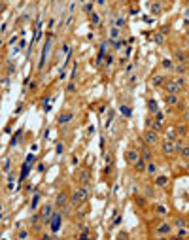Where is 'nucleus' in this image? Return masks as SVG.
<instances>
[{
	"instance_id": "2eb2a0df",
	"label": "nucleus",
	"mask_w": 189,
	"mask_h": 240,
	"mask_svg": "<svg viewBox=\"0 0 189 240\" xmlns=\"http://www.w3.org/2000/svg\"><path fill=\"white\" fill-rule=\"evenodd\" d=\"M151 81H153V85H155V87H159V85H163V83L167 81V79H164V76L157 74V76H153V79H151Z\"/></svg>"
},
{
	"instance_id": "f8f14e48",
	"label": "nucleus",
	"mask_w": 189,
	"mask_h": 240,
	"mask_svg": "<svg viewBox=\"0 0 189 240\" xmlns=\"http://www.w3.org/2000/svg\"><path fill=\"white\" fill-rule=\"evenodd\" d=\"M146 166H148V161H146V159H138V161H136L134 163V168L136 170H138V172H144V170H146Z\"/></svg>"
},
{
	"instance_id": "f704fd0d",
	"label": "nucleus",
	"mask_w": 189,
	"mask_h": 240,
	"mask_svg": "<svg viewBox=\"0 0 189 240\" xmlns=\"http://www.w3.org/2000/svg\"><path fill=\"white\" fill-rule=\"evenodd\" d=\"M36 204H38V195H34V199H32V208H36Z\"/></svg>"
},
{
	"instance_id": "a211bd4d",
	"label": "nucleus",
	"mask_w": 189,
	"mask_h": 240,
	"mask_svg": "<svg viewBox=\"0 0 189 240\" xmlns=\"http://www.w3.org/2000/svg\"><path fill=\"white\" fill-rule=\"evenodd\" d=\"M180 155H182L183 159H189V146H182V149H180Z\"/></svg>"
},
{
	"instance_id": "dca6fc26",
	"label": "nucleus",
	"mask_w": 189,
	"mask_h": 240,
	"mask_svg": "<svg viewBox=\"0 0 189 240\" xmlns=\"http://www.w3.org/2000/svg\"><path fill=\"white\" fill-rule=\"evenodd\" d=\"M155 212H157L159 215H167L168 214V208L163 206V204H157V206H155Z\"/></svg>"
},
{
	"instance_id": "473e14b6",
	"label": "nucleus",
	"mask_w": 189,
	"mask_h": 240,
	"mask_svg": "<svg viewBox=\"0 0 189 240\" xmlns=\"http://www.w3.org/2000/svg\"><path fill=\"white\" fill-rule=\"evenodd\" d=\"M163 66H164V68H172V62L167 59V61H163Z\"/></svg>"
},
{
	"instance_id": "6ab92c4d",
	"label": "nucleus",
	"mask_w": 189,
	"mask_h": 240,
	"mask_svg": "<svg viewBox=\"0 0 189 240\" xmlns=\"http://www.w3.org/2000/svg\"><path fill=\"white\" fill-rule=\"evenodd\" d=\"M110 38H112V40L119 38V27H114V29L110 30Z\"/></svg>"
},
{
	"instance_id": "412c9836",
	"label": "nucleus",
	"mask_w": 189,
	"mask_h": 240,
	"mask_svg": "<svg viewBox=\"0 0 189 240\" xmlns=\"http://www.w3.org/2000/svg\"><path fill=\"white\" fill-rule=\"evenodd\" d=\"M151 11H153L155 15H157V13H161V4L157 2V0H155V4H153V6H151Z\"/></svg>"
},
{
	"instance_id": "bb28decb",
	"label": "nucleus",
	"mask_w": 189,
	"mask_h": 240,
	"mask_svg": "<svg viewBox=\"0 0 189 240\" xmlns=\"http://www.w3.org/2000/svg\"><path fill=\"white\" fill-rule=\"evenodd\" d=\"M83 10H85L87 13H93V4H85V6H83Z\"/></svg>"
},
{
	"instance_id": "7ed1b4c3",
	"label": "nucleus",
	"mask_w": 189,
	"mask_h": 240,
	"mask_svg": "<svg viewBox=\"0 0 189 240\" xmlns=\"http://www.w3.org/2000/svg\"><path fill=\"white\" fill-rule=\"evenodd\" d=\"M49 221H51V225H49L51 231H53V233H57V231L61 229V214H59V212H57V214H53Z\"/></svg>"
},
{
	"instance_id": "f257e3e1",
	"label": "nucleus",
	"mask_w": 189,
	"mask_h": 240,
	"mask_svg": "<svg viewBox=\"0 0 189 240\" xmlns=\"http://www.w3.org/2000/svg\"><path fill=\"white\" fill-rule=\"evenodd\" d=\"M87 195H89V191H87L85 187H79V189L74 191V195H72V204H82V202L87 199Z\"/></svg>"
},
{
	"instance_id": "c756f323",
	"label": "nucleus",
	"mask_w": 189,
	"mask_h": 240,
	"mask_svg": "<svg viewBox=\"0 0 189 240\" xmlns=\"http://www.w3.org/2000/svg\"><path fill=\"white\" fill-rule=\"evenodd\" d=\"M123 44H125L123 40H119V42H114V47H115V49H121V47H123Z\"/></svg>"
},
{
	"instance_id": "2f4dec72",
	"label": "nucleus",
	"mask_w": 189,
	"mask_h": 240,
	"mask_svg": "<svg viewBox=\"0 0 189 240\" xmlns=\"http://www.w3.org/2000/svg\"><path fill=\"white\" fill-rule=\"evenodd\" d=\"M8 170H10V161L4 159V172H8Z\"/></svg>"
},
{
	"instance_id": "e433bc0d",
	"label": "nucleus",
	"mask_w": 189,
	"mask_h": 240,
	"mask_svg": "<svg viewBox=\"0 0 189 240\" xmlns=\"http://www.w3.org/2000/svg\"><path fill=\"white\" fill-rule=\"evenodd\" d=\"M96 4H98V6H104V0H96Z\"/></svg>"
},
{
	"instance_id": "20e7f679",
	"label": "nucleus",
	"mask_w": 189,
	"mask_h": 240,
	"mask_svg": "<svg viewBox=\"0 0 189 240\" xmlns=\"http://www.w3.org/2000/svg\"><path fill=\"white\" fill-rule=\"evenodd\" d=\"M49 51H51V38L46 42V46H44V53H42V59H40V68H42L44 65H46V61H47V55H49Z\"/></svg>"
},
{
	"instance_id": "f3484780",
	"label": "nucleus",
	"mask_w": 189,
	"mask_h": 240,
	"mask_svg": "<svg viewBox=\"0 0 189 240\" xmlns=\"http://www.w3.org/2000/svg\"><path fill=\"white\" fill-rule=\"evenodd\" d=\"M146 172L148 174H155V172H157V165H155V163H148V166H146Z\"/></svg>"
},
{
	"instance_id": "b1692460",
	"label": "nucleus",
	"mask_w": 189,
	"mask_h": 240,
	"mask_svg": "<svg viewBox=\"0 0 189 240\" xmlns=\"http://www.w3.org/2000/svg\"><path fill=\"white\" fill-rule=\"evenodd\" d=\"M123 25H125V19H123V17H115V27H119V29H121Z\"/></svg>"
},
{
	"instance_id": "393cba45",
	"label": "nucleus",
	"mask_w": 189,
	"mask_h": 240,
	"mask_svg": "<svg viewBox=\"0 0 189 240\" xmlns=\"http://www.w3.org/2000/svg\"><path fill=\"white\" fill-rule=\"evenodd\" d=\"M185 234H187L185 227H178V236H185Z\"/></svg>"
},
{
	"instance_id": "4be33fe9",
	"label": "nucleus",
	"mask_w": 189,
	"mask_h": 240,
	"mask_svg": "<svg viewBox=\"0 0 189 240\" xmlns=\"http://www.w3.org/2000/svg\"><path fill=\"white\" fill-rule=\"evenodd\" d=\"M174 81L178 83V87H180V89H183V87H185V79H183V78H176Z\"/></svg>"
},
{
	"instance_id": "4468645a",
	"label": "nucleus",
	"mask_w": 189,
	"mask_h": 240,
	"mask_svg": "<svg viewBox=\"0 0 189 240\" xmlns=\"http://www.w3.org/2000/svg\"><path fill=\"white\" fill-rule=\"evenodd\" d=\"M167 183H168L167 176H157V178H155V185H157V187H164Z\"/></svg>"
},
{
	"instance_id": "aec40b11",
	"label": "nucleus",
	"mask_w": 189,
	"mask_h": 240,
	"mask_svg": "<svg viewBox=\"0 0 189 240\" xmlns=\"http://www.w3.org/2000/svg\"><path fill=\"white\" fill-rule=\"evenodd\" d=\"M148 106H150V112H153V114H157V102H155V100H150V102H148Z\"/></svg>"
},
{
	"instance_id": "9b49d317",
	"label": "nucleus",
	"mask_w": 189,
	"mask_h": 240,
	"mask_svg": "<svg viewBox=\"0 0 189 240\" xmlns=\"http://www.w3.org/2000/svg\"><path fill=\"white\" fill-rule=\"evenodd\" d=\"M167 104L168 106H176V104H178V93H168L167 95Z\"/></svg>"
},
{
	"instance_id": "39448f33",
	"label": "nucleus",
	"mask_w": 189,
	"mask_h": 240,
	"mask_svg": "<svg viewBox=\"0 0 189 240\" xmlns=\"http://www.w3.org/2000/svg\"><path fill=\"white\" fill-rule=\"evenodd\" d=\"M125 159H127V163H131V165H134L136 161L140 159V153L136 149H129L127 153H125Z\"/></svg>"
},
{
	"instance_id": "423d86ee",
	"label": "nucleus",
	"mask_w": 189,
	"mask_h": 240,
	"mask_svg": "<svg viewBox=\"0 0 189 240\" xmlns=\"http://www.w3.org/2000/svg\"><path fill=\"white\" fill-rule=\"evenodd\" d=\"M144 140H146V144H157V131H146V134H144Z\"/></svg>"
},
{
	"instance_id": "c85d7f7f",
	"label": "nucleus",
	"mask_w": 189,
	"mask_h": 240,
	"mask_svg": "<svg viewBox=\"0 0 189 240\" xmlns=\"http://www.w3.org/2000/svg\"><path fill=\"white\" fill-rule=\"evenodd\" d=\"M27 236H29V231H19L17 238H27Z\"/></svg>"
},
{
	"instance_id": "4c0bfd02",
	"label": "nucleus",
	"mask_w": 189,
	"mask_h": 240,
	"mask_svg": "<svg viewBox=\"0 0 189 240\" xmlns=\"http://www.w3.org/2000/svg\"><path fill=\"white\" fill-rule=\"evenodd\" d=\"M187 38H189V29H187Z\"/></svg>"
},
{
	"instance_id": "c9c22d12",
	"label": "nucleus",
	"mask_w": 189,
	"mask_h": 240,
	"mask_svg": "<svg viewBox=\"0 0 189 240\" xmlns=\"http://www.w3.org/2000/svg\"><path fill=\"white\" fill-rule=\"evenodd\" d=\"M57 153H63V144H57Z\"/></svg>"
},
{
	"instance_id": "ea45409f",
	"label": "nucleus",
	"mask_w": 189,
	"mask_h": 240,
	"mask_svg": "<svg viewBox=\"0 0 189 240\" xmlns=\"http://www.w3.org/2000/svg\"><path fill=\"white\" fill-rule=\"evenodd\" d=\"M187 83H189V81H187Z\"/></svg>"
},
{
	"instance_id": "5701e85b",
	"label": "nucleus",
	"mask_w": 189,
	"mask_h": 240,
	"mask_svg": "<svg viewBox=\"0 0 189 240\" xmlns=\"http://www.w3.org/2000/svg\"><path fill=\"white\" fill-rule=\"evenodd\" d=\"M176 61H180V62H185V55H183L182 51H178V53H176Z\"/></svg>"
},
{
	"instance_id": "6e6552de",
	"label": "nucleus",
	"mask_w": 189,
	"mask_h": 240,
	"mask_svg": "<svg viewBox=\"0 0 189 240\" xmlns=\"http://www.w3.org/2000/svg\"><path fill=\"white\" fill-rule=\"evenodd\" d=\"M170 233H172L170 223H161V225L157 227V234H170Z\"/></svg>"
},
{
	"instance_id": "7c9ffc66",
	"label": "nucleus",
	"mask_w": 189,
	"mask_h": 240,
	"mask_svg": "<svg viewBox=\"0 0 189 240\" xmlns=\"http://www.w3.org/2000/svg\"><path fill=\"white\" fill-rule=\"evenodd\" d=\"M91 21H93L95 25H96V23L100 21V19H98V15H96V13H91Z\"/></svg>"
},
{
	"instance_id": "ddd939ff",
	"label": "nucleus",
	"mask_w": 189,
	"mask_h": 240,
	"mask_svg": "<svg viewBox=\"0 0 189 240\" xmlns=\"http://www.w3.org/2000/svg\"><path fill=\"white\" fill-rule=\"evenodd\" d=\"M66 201H68V197H66V193H59V197H57V208H63L64 204H66Z\"/></svg>"
},
{
	"instance_id": "72a5a7b5",
	"label": "nucleus",
	"mask_w": 189,
	"mask_h": 240,
	"mask_svg": "<svg viewBox=\"0 0 189 240\" xmlns=\"http://www.w3.org/2000/svg\"><path fill=\"white\" fill-rule=\"evenodd\" d=\"M176 72H180V74H183V72H185V66H182V65H180V66H176Z\"/></svg>"
},
{
	"instance_id": "1a4fd4ad",
	"label": "nucleus",
	"mask_w": 189,
	"mask_h": 240,
	"mask_svg": "<svg viewBox=\"0 0 189 240\" xmlns=\"http://www.w3.org/2000/svg\"><path fill=\"white\" fill-rule=\"evenodd\" d=\"M164 89H167V93H178L180 87L176 81H164Z\"/></svg>"
},
{
	"instance_id": "cd10ccee",
	"label": "nucleus",
	"mask_w": 189,
	"mask_h": 240,
	"mask_svg": "<svg viewBox=\"0 0 189 240\" xmlns=\"http://www.w3.org/2000/svg\"><path fill=\"white\" fill-rule=\"evenodd\" d=\"M176 227H187L185 225V219H176Z\"/></svg>"
},
{
	"instance_id": "0eeeda50",
	"label": "nucleus",
	"mask_w": 189,
	"mask_h": 240,
	"mask_svg": "<svg viewBox=\"0 0 189 240\" xmlns=\"http://www.w3.org/2000/svg\"><path fill=\"white\" fill-rule=\"evenodd\" d=\"M51 215H53V206H51V204L44 206V210H42V219H44V221H47V219H51Z\"/></svg>"
},
{
	"instance_id": "58836bf2",
	"label": "nucleus",
	"mask_w": 189,
	"mask_h": 240,
	"mask_svg": "<svg viewBox=\"0 0 189 240\" xmlns=\"http://www.w3.org/2000/svg\"><path fill=\"white\" fill-rule=\"evenodd\" d=\"M157 2H159V0H157Z\"/></svg>"
},
{
	"instance_id": "a878e982",
	"label": "nucleus",
	"mask_w": 189,
	"mask_h": 240,
	"mask_svg": "<svg viewBox=\"0 0 189 240\" xmlns=\"http://www.w3.org/2000/svg\"><path fill=\"white\" fill-rule=\"evenodd\" d=\"M144 159H146V161H151V151L150 149H144V155H142Z\"/></svg>"
},
{
	"instance_id": "9d476101",
	"label": "nucleus",
	"mask_w": 189,
	"mask_h": 240,
	"mask_svg": "<svg viewBox=\"0 0 189 240\" xmlns=\"http://www.w3.org/2000/svg\"><path fill=\"white\" fill-rule=\"evenodd\" d=\"M72 117H74V115H72V112H64V114L59 115V123H61V125H64V123L72 121Z\"/></svg>"
},
{
	"instance_id": "f03ea898",
	"label": "nucleus",
	"mask_w": 189,
	"mask_h": 240,
	"mask_svg": "<svg viewBox=\"0 0 189 240\" xmlns=\"http://www.w3.org/2000/svg\"><path fill=\"white\" fill-rule=\"evenodd\" d=\"M163 151H164L167 155L176 153V151H178V149H176V142H174L172 138H167V140L163 142Z\"/></svg>"
}]
</instances>
